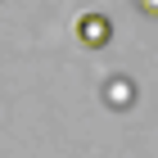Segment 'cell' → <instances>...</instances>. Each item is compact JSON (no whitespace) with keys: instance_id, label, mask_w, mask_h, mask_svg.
I'll use <instances>...</instances> for the list:
<instances>
[{"instance_id":"6da1fadb","label":"cell","mask_w":158,"mask_h":158,"mask_svg":"<svg viewBox=\"0 0 158 158\" xmlns=\"http://www.w3.org/2000/svg\"><path fill=\"white\" fill-rule=\"evenodd\" d=\"M77 41H81L86 50H104L113 41V23L104 14H81V18H77Z\"/></svg>"}]
</instances>
